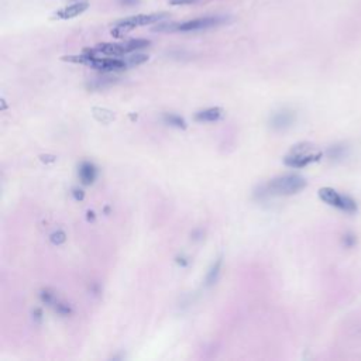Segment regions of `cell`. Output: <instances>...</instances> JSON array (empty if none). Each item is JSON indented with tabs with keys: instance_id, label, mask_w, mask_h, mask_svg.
Returning <instances> with one entry per match:
<instances>
[{
	"instance_id": "14",
	"label": "cell",
	"mask_w": 361,
	"mask_h": 361,
	"mask_svg": "<svg viewBox=\"0 0 361 361\" xmlns=\"http://www.w3.org/2000/svg\"><path fill=\"white\" fill-rule=\"evenodd\" d=\"M220 267H222V260H218L216 263L213 264V267H212L209 274H208V277H206V284H208V285H212L213 282L218 281L219 274H220Z\"/></svg>"
},
{
	"instance_id": "6",
	"label": "cell",
	"mask_w": 361,
	"mask_h": 361,
	"mask_svg": "<svg viewBox=\"0 0 361 361\" xmlns=\"http://www.w3.org/2000/svg\"><path fill=\"white\" fill-rule=\"evenodd\" d=\"M40 296H41V301L44 302L45 305H48L50 308H53L58 315L61 316H68L71 315V308H69V305H67L65 302L60 301L58 298H57V295L51 291H48V289H45L43 292L40 293Z\"/></svg>"
},
{
	"instance_id": "19",
	"label": "cell",
	"mask_w": 361,
	"mask_h": 361,
	"mask_svg": "<svg viewBox=\"0 0 361 361\" xmlns=\"http://www.w3.org/2000/svg\"><path fill=\"white\" fill-rule=\"evenodd\" d=\"M346 246H351L354 243V239H353V236H346Z\"/></svg>"
},
{
	"instance_id": "11",
	"label": "cell",
	"mask_w": 361,
	"mask_h": 361,
	"mask_svg": "<svg viewBox=\"0 0 361 361\" xmlns=\"http://www.w3.org/2000/svg\"><path fill=\"white\" fill-rule=\"evenodd\" d=\"M93 117L99 121V123H103V124H109L114 120V113L112 110H107L103 107H93Z\"/></svg>"
},
{
	"instance_id": "8",
	"label": "cell",
	"mask_w": 361,
	"mask_h": 361,
	"mask_svg": "<svg viewBox=\"0 0 361 361\" xmlns=\"http://www.w3.org/2000/svg\"><path fill=\"white\" fill-rule=\"evenodd\" d=\"M295 120V116L292 112H279L275 113L271 119V127L275 128V130H285V128L291 127Z\"/></svg>"
},
{
	"instance_id": "7",
	"label": "cell",
	"mask_w": 361,
	"mask_h": 361,
	"mask_svg": "<svg viewBox=\"0 0 361 361\" xmlns=\"http://www.w3.org/2000/svg\"><path fill=\"white\" fill-rule=\"evenodd\" d=\"M88 8H89V2H86V0L76 2V3H72V5L67 6V8L61 9L60 12H57V13H55V19H58V20L75 19L78 16L85 13V12L88 10Z\"/></svg>"
},
{
	"instance_id": "13",
	"label": "cell",
	"mask_w": 361,
	"mask_h": 361,
	"mask_svg": "<svg viewBox=\"0 0 361 361\" xmlns=\"http://www.w3.org/2000/svg\"><path fill=\"white\" fill-rule=\"evenodd\" d=\"M164 121H165L166 124L173 126V127H176V128H187V121L184 120L180 116H178V114H173V113L165 114V116H164Z\"/></svg>"
},
{
	"instance_id": "1",
	"label": "cell",
	"mask_w": 361,
	"mask_h": 361,
	"mask_svg": "<svg viewBox=\"0 0 361 361\" xmlns=\"http://www.w3.org/2000/svg\"><path fill=\"white\" fill-rule=\"evenodd\" d=\"M227 23L226 16H206L194 20L182 23H171V24H161L155 31H168V33H194V31H203L216 29L219 26Z\"/></svg>"
},
{
	"instance_id": "18",
	"label": "cell",
	"mask_w": 361,
	"mask_h": 361,
	"mask_svg": "<svg viewBox=\"0 0 361 361\" xmlns=\"http://www.w3.org/2000/svg\"><path fill=\"white\" fill-rule=\"evenodd\" d=\"M74 196L78 201H82L85 195H83V191H81V189H74Z\"/></svg>"
},
{
	"instance_id": "15",
	"label": "cell",
	"mask_w": 361,
	"mask_h": 361,
	"mask_svg": "<svg viewBox=\"0 0 361 361\" xmlns=\"http://www.w3.org/2000/svg\"><path fill=\"white\" fill-rule=\"evenodd\" d=\"M65 240H67V234L64 233L62 230H58V232L51 234V241L55 246H60L62 243H65Z\"/></svg>"
},
{
	"instance_id": "10",
	"label": "cell",
	"mask_w": 361,
	"mask_h": 361,
	"mask_svg": "<svg viewBox=\"0 0 361 361\" xmlns=\"http://www.w3.org/2000/svg\"><path fill=\"white\" fill-rule=\"evenodd\" d=\"M222 116H223V110L220 107H209V109H205V110L196 113L195 120L201 121V123H213V121L222 119Z\"/></svg>"
},
{
	"instance_id": "5",
	"label": "cell",
	"mask_w": 361,
	"mask_h": 361,
	"mask_svg": "<svg viewBox=\"0 0 361 361\" xmlns=\"http://www.w3.org/2000/svg\"><path fill=\"white\" fill-rule=\"evenodd\" d=\"M319 198L327 203L329 206L337 208L340 211L347 212V213H354L357 212V203L350 196L338 194L336 189L333 188H320L319 189Z\"/></svg>"
},
{
	"instance_id": "2",
	"label": "cell",
	"mask_w": 361,
	"mask_h": 361,
	"mask_svg": "<svg viewBox=\"0 0 361 361\" xmlns=\"http://www.w3.org/2000/svg\"><path fill=\"white\" fill-rule=\"evenodd\" d=\"M306 187V179L296 175V173H288L282 176H277L270 180L264 189L268 195H295L301 192L302 189Z\"/></svg>"
},
{
	"instance_id": "3",
	"label": "cell",
	"mask_w": 361,
	"mask_h": 361,
	"mask_svg": "<svg viewBox=\"0 0 361 361\" xmlns=\"http://www.w3.org/2000/svg\"><path fill=\"white\" fill-rule=\"evenodd\" d=\"M168 15L165 13H152V15H137L123 19L120 22H117L112 29V34L114 37L120 38L124 37L127 33L133 31L137 27H143V26H151L154 23L164 20Z\"/></svg>"
},
{
	"instance_id": "12",
	"label": "cell",
	"mask_w": 361,
	"mask_h": 361,
	"mask_svg": "<svg viewBox=\"0 0 361 361\" xmlns=\"http://www.w3.org/2000/svg\"><path fill=\"white\" fill-rule=\"evenodd\" d=\"M124 60H126V62H127L128 67H137V65H141V64H144L145 61H148V55H145V54H140V53H131V54H128Z\"/></svg>"
},
{
	"instance_id": "4",
	"label": "cell",
	"mask_w": 361,
	"mask_h": 361,
	"mask_svg": "<svg viewBox=\"0 0 361 361\" xmlns=\"http://www.w3.org/2000/svg\"><path fill=\"white\" fill-rule=\"evenodd\" d=\"M322 157L320 152H313V145L309 143H301L293 145L289 154L286 155L284 162L285 165L292 168H303L312 162L319 161Z\"/></svg>"
},
{
	"instance_id": "9",
	"label": "cell",
	"mask_w": 361,
	"mask_h": 361,
	"mask_svg": "<svg viewBox=\"0 0 361 361\" xmlns=\"http://www.w3.org/2000/svg\"><path fill=\"white\" fill-rule=\"evenodd\" d=\"M78 173H79V179H81L83 185H90V184L95 182L96 176H98V169H96V166L93 165L92 162L85 161V162H82V164L79 165Z\"/></svg>"
},
{
	"instance_id": "17",
	"label": "cell",
	"mask_w": 361,
	"mask_h": 361,
	"mask_svg": "<svg viewBox=\"0 0 361 361\" xmlns=\"http://www.w3.org/2000/svg\"><path fill=\"white\" fill-rule=\"evenodd\" d=\"M120 3L121 6H127V8H131V6H135L140 0H117Z\"/></svg>"
},
{
	"instance_id": "16",
	"label": "cell",
	"mask_w": 361,
	"mask_h": 361,
	"mask_svg": "<svg viewBox=\"0 0 361 361\" xmlns=\"http://www.w3.org/2000/svg\"><path fill=\"white\" fill-rule=\"evenodd\" d=\"M199 0H169L171 6H187V5H194Z\"/></svg>"
}]
</instances>
